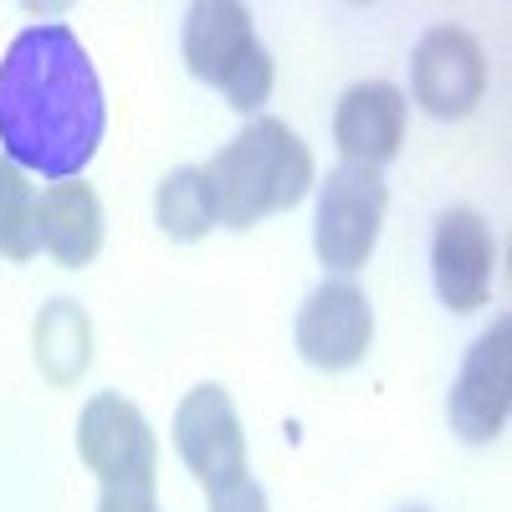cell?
I'll list each match as a JSON object with an SVG mask.
<instances>
[{
    "instance_id": "obj_1",
    "label": "cell",
    "mask_w": 512,
    "mask_h": 512,
    "mask_svg": "<svg viewBox=\"0 0 512 512\" xmlns=\"http://www.w3.org/2000/svg\"><path fill=\"white\" fill-rule=\"evenodd\" d=\"M103 88L67 26H26L0 62V154L47 180L82 175L103 144Z\"/></svg>"
},
{
    "instance_id": "obj_2",
    "label": "cell",
    "mask_w": 512,
    "mask_h": 512,
    "mask_svg": "<svg viewBox=\"0 0 512 512\" xmlns=\"http://www.w3.org/2000/svg\"><path fill=\"white\" fill-rule=\"evenodd\" d=\"M216 221L231 231H251L256 221L292 210L313 190V154L282 118H256L205 164Z\"/></svg>"
},
{
    "instance_id": "obj_3",
    "label": "cell",
    "mask_w": 512,
    "mask_h": 512,
    "mask_svg": "<svg viewBox=\"0 0 512 512\" xmlns=\"http://www.w3.org/2000/svg\"><path fill=\"white\" fill-rule=\"evenodd\" d=\"M180 52H185L190 77L221 88L236 113H256L272 98V82H277L272 52L256 41L251 11L236 6V0H200V6H190Z\"/></svg>"
},
{
    "instance_id": "obj_4",
    "label": "cell",
    "mask_w": 512,
    "mask_h": 512,
    "mask_svg": "<svg viewBox=\"0 0 512 512\" xmlns=\"http://www.w3.org/2000/svg\"><path fill=\"white\" fill-rule=\"evenodd\" d=\"M384 205H390V190H384L379 169H359V164H338L333 175L318 185V216H313V246L318 262L333 272H359L379 226H384Z\"/></svg>"
},
{
    "instance_id": "obj_5",
    "label": "cell",
    "mask_w": 512,
    "mask_h": 512,
    "mask_svg": "<svg viewBox=\"0 0 512 512\" xmlns=\"http://www.w3.org/2000/svg\"><path fill=\"white\" fill-rule=\"evenodd\" d=\"M77 456L103 487H154L159 472V441L154 425L134 400L113 390L93 395L77 415Z\"/></svg>"
},
{
    "instance_id": "obj_6",
    "label": "cell",
    "mask_w": 512,
    "mask_h": 512,
    "mask_svg": "<svg viewBox=\"0 0 512 512\" xmlns=\"http://www.w3.org/2000/svg\"><path fill=\"white\" fill-rule=\"evenodd\" d=\"M374 344V308L354 277H328L297 308V354L313 369H354Z\"/></svg>"
},
{
    "instance_id": "obj_7",
    "label": "cell",
    "mask_w": 512,
    "mask_h": 512,
    "mask_svg": "<svg viewBox=\"0 0 512 512\" xmlns=\"http://www.w3.org/2000/svg\"><path fill=\"white\" fill-rule=\"evenodd\" d=\"M512 410V323L497 318L461 359L451 384V431L461 441H497Z\"/></svg>"
},
{
    "instance_id": "obj_8",
    "label": "cell",
    "mask_w": 512,
    "mask_h": 512,
    "mask_svg": "<svg viewBox=\"0 0 512 512\" xmlns=\"http://www.w3.org/2000/svg\"><path fill=\"white\" fill-rule=\"evenodd\" d=\"M175 451L205 492L246 477V431L221 384H195L175 410Z\"/></svg>"
},
{
    "instance_id": "obj_9",
    "label": "cell",
    "mask_w": 512,
    "mask_h": 512,
    "mask_svg": "<svg viewBox=\"0 0 512 512\" xmlns=\"http://www.w3.org/2000/svg\"><path fill=\"white\" fill-rule=\"evenodd\" d=\"M410 93L431 118H466L487 93V57L477 36L456 26H436L420 36L410 62Z\"/></svg>"
},
{
    "instance_id": "obj_10",
    "label": "cell",
    "mask_w": 512,
    "mask_h": 512,
    "mask_svg": "<svg viewBox=\"0 0 512 512\" xmlns=\"http://www.w3.org/2000/svg\"><path fill=\"white\" fill-rule=\"evenodd\" d=\"M492 272H497V241L492 226L466 205H451L436 221V241H431V277H436V297L451 313H477L492 297Z\"/></svg>"
},
{
    "instance_id": "obj_11",
    "label": "cell",
    "mask_w": 512,
    "mask_h": 512,
    "mask_svg": "<svg viewBox=\"0 0 512 512\" xmlns=\"http://www.w3.org/2000/svg\"><path fill=\"white\" fill-rule=\"evenodd\" d=\"M405 93L395 82H354V88L338 98V113H333V144L344 154V164H359V169H379L400 154V139H405Z\"/></svg>"
},
{
    "instance_id": "obj_12",
    "label": "cell",
    "mask_w": 512,
    "mask_h": 512,
    "mask_svg": "<svg viewBox=\"0 0 512 512\" xmlns=\"http://www.w3.org/2000/svg\"><path fill=\"white\" fill-rule=\"evenodd\" d=\"M36 241L47 246L62 267H88L103 251V200L93 185L62 180L41 190L36 200Z\"/></svg>"
},
{
    "instance_id": "obj_13",
    "label": "cell",
    "mask_w": 512,
    "mask_h": 512,
    "mask_svg": "<svg viewBox=\"0 0 512 512\" xmlns=\"http://www.w3.org/2000/svg\"><path fill=\"white\" fill-rule=\"evenodd\" d=\"M31 344H36V369L67 390V384H77L93 364V318L82 313V303H72V297H52V303L36 313Z\"/></svg>"
},
{
    "instance_id": "obj_14",
    "label": "cell",
    "mask_w": 512,
    "mask_h": 512,
    "mask_svg": "<svg viewBox=\"0 0 512 512\" xmlns=\"http://www.w3.org/2000/svg\"><path fill=\"white\" fill-rule=\"evenodd\" d=\"M154 221L175 241H205L216 231V200H210L205 169H175V175H164V185L154 195Z\"/></svg>"
},
{
    "instance_id": "obj_15",
    "label": "cell",
    "mask_w": 512,
    "mask_h": 512,
    "mask_svg": "<svg viewBox=\"0 0 512 512\" xmlns=\"http://www.w3.org/2000/svg\"><path fill=\"white\" fill-rule=\"evenodd\" d=\"M36 190L26 169L0 154V256L11 262H31L36 256Z\"/></svg>"
},
{
    "instance_id": "obj_16",
    "label": "cell",
    "mask_w": 512,
    "mask_h": 512,
    "mask_svg": "<svg viewBox=\"0 0 512 512\" xmlns=\"http://www.w3.org/2000/svg\"><path fill=\"white\" fill-rule=\"evenodd\" d=\"M210 512H267V492L256 487V477L246 472V477L210 492Z\"/></svg>"
},
{
    "instance_id": "obj_17",
    "label": "cell",
    "mask_w": 512,
    "mask_h": 512,
    "mask_svg": "<svg viewBox=\"0 0 512 512\" xmlns=\"http://www.w3.org/2000/svg\"><path fill=\"white\" fill-rule=\"evenodd\" d=\"M98 512H159L154 507V487H103Z\"/></svg>"
},
{
    "instance_id": "obj_18",
    "label": "cell",
    "mask_w": 512,
    "mask_h": 512,
    "mask_svg": "<svg viewBox=\"0 0 512 512\" xmlns=\"http://www.w3.org/2000/svg\"><path fill=\"white\" fill-rule=\"evenodd\" d=\"M400 512H425V507H400Z\"/></svg>"
}]
</instances>
